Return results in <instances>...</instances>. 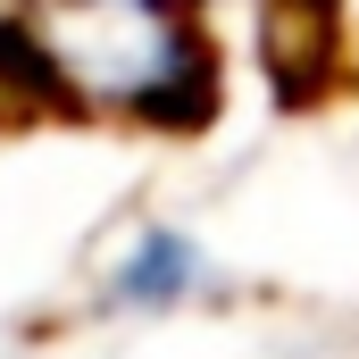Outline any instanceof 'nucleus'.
Returning a JSON list of instances; mask_svg holds the SVG:
<instances>
[{"mask_svg": "<svg viewBox=\"0 0 359 359\" xmlns=\"http://www.w3.org/2000/svg\"><path fill=\"white\" fill-rule=\"evenodd\" d=\"M201 276H209V251H201L184 226H142V234H126V251L109 259L100 301H109L117 318H168V309H184V301L201 292Z\"/></svg>", "mask_w": 359, "mask_h": 359, "instance_id": "obj_1", "label": "nucleus"}]
</instances>
